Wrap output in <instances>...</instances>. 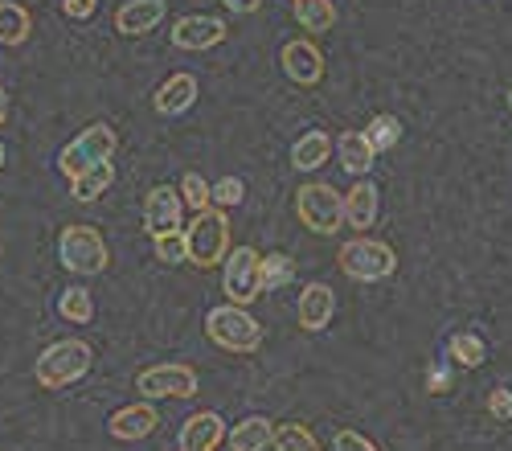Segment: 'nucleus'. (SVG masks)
Instances as JSON below:
<instances>
[{
    "mask_svg": "<svg viewBox=\"0 0 512 451\" xmlns=\"http://www.w3.org/2000/svg\"><path fill=\"white\" fill-rule=\"evenodd\" d=\"M91 365H95V349L78 337H66V341H54L50 349H41V357L33 365V378L41 390H66L78 378H87Z\"/></svg>",
    "mask_w": 512,
    "mask_h": 451,
    "instance_id": "obj_1",
    "label": "nucleus"
},
{
    "mask_svg": "<svg viewBox=\"0 0 512 451\" xmlns=\"http://www.w3.org/2000/svg\"><path fill=\"white\" fill-rule=\"evenodd\" d=\"M185 255L201 271L226 263V255H230V218L222 210H213V205L201 210L185 230Z\"/></svg>",
    "mask_w": 512,
    "mask_h": 451,
    "instance_id": "obj_2",
    "label": "nucleus"
},
{
    "mask_svg": "<svg viewBox=\"0 0 512 451\" xmlns=\"http://www.w3.org/2000/svg\"><path fill=\"white\" fill-rule=\"evenodd\" d=\"M205 333H209V341L218 345V349H226V353H254L263 345V324L254 320L246 308H238V304H222V308H213L209 316H205Z\"/></svg>",
    "mask_w": 512,
    "mask_h": 451,
    "instance_id": "obj_3",
    "label": "nucleus"
},
{
    "mask_svg": "<svg viewBox=\"0 0 512 451\" xmlns=\"http://www.w3.org/2000/svg\"><path fill=\"white\" fill-rule=\"evenodd\" d=\"M336 259H340V271H345L349 279H357V283H381V279H390L398 271L394 246L377 242V238H349L345 246H340Z\"/></svg>",
    "mask_w": 512,
    "mask_h": 451,
    "instance_id": "obj_4",
    "label": "nucleus"
},
{
    "mask_svg": "<svg viewBox=\"0 0 512 451\" xmlns=\"http://www.w3.org/2000/svg\"><path fill=\"white\" fill-rule=\"evenodd\" d=\"M115 148H119V136H115L111 123H91L87 132H78V136L58 152V169H62V177L74 181L78 173L95 169V164H107V160L115 156Z\"/></svg>",
    "mask_w": 512,
    "mask_h": 451,
    "instance_id": "obj_5",
    "label": "nucleus"
},
{
    "mask_svg": "<svg viewBox=\"0 0 512 451\" xmlns=\"http://www.w3.org/2000/svg\"><path fill=\"white\" fill-rule=\"evenodd\" d=\"M58 259H62L66 271L87 275V279L91 275H103L107 263H111L107 242H103V234L95 226H66L58 234Z\"/></svg>",
    "mask_w": 512,
    "mask_h": 451,
    "instance_id": "obj_6",
    "label": "nucleus"
},
{
    "mask_svg": "<svg viewBox=\"0 0 512 451\" xmlns=\"http://www.w3.org/2000/svg\"><path fill=\"white\" fill-rule=\"evenodd\" d=\"M295 214L312 234H336L345 226V193H336L332 185L316 181V185H300L295 189Z\"/></svg>",
    "mask_w": 512,
    "mask_h": 451,
    "instance_id": "obj_7",
    "label": "nucleus"
},
{
    "mask_svg": "<svg viewBox=\"0 0 512 451\" xmlns=\"http://www.w3.org/2000/svg\"><path fill=\"white\" fill-rule=\"evenodd\" d=\"M222 287L230 304L250 308L263 296V255L254 246H238V251L226 255V271H222Z\"/></svg>",
    "mask_w": 512,
    "mask_h": 451,
    "instance_id": "obj_8",
    "label": "nucleus"
},
{
    "mask_svg": "<svg viewBox=\"0 0 512 451\" xmlns=\"http://www.w3.org/2000/svg\"><path fill=\"white\" fill-rule=\"evenodd\" d=\"M136 390L140 398L156 402V398H193L197 394V369L193 365H148L136 374Z\"/></svg>",
    "mask_w": 512,
    "mask_h": 451,
    "instance_id": "obj_9",
    "label": "nucleus"
},
{
    "mask_svg": "<svg viewBox=\"0 0 512 451\" xmlns=\"http://www.w3.org/2000/svg\"><path fill=\"white\" fill-rule=\"evenodd\" d=\"M279 62H283V74L295 82V87H320V78H324V54H320L316 41H308V37L287 41Z\"/></svg>",
    "mask_w": 512,
    "mask_h": 451,
    "instance_id": "obj_10",
    "label": "nucleus"
},
{
    "mask_svg": "<svg viewBox=\"0 0 512 451\" xmlns=\"http://www.w3.org/2000/svg\"><path fill=\"white\" fill-rule=\"evenodd\" d=\"M181 210L185 201L173 185H156L148 197H144V230L156 238V234H168V230H181Z\"/></svg>",
    "mask_w": 512,
    "mask_h": 451,
    "instance_id": "obj_11",
    "label": "nucleus"
},
{
    "mask_svg": "<svg viewBox=\"0 0 512 451\" xmlns=\"http://www.w3.org/2000/svg\"><path fill=\"white\" fill-rule=\"evenodd\" d=\"M226 21H218V17H181L177 25H173V46L177 50H213V46H222L226 41Z\"/></svg>",
    "mask_w": 512,
    "mask_h": 451,
    "instance_id": "obj_12",
    "label": "nucleus"
},
{
    "mask_svg": "<svg viewBox=\"0 0 512 451\" xmlns=\"http://www.w3.org/2000/svg\"><path fill=\"white\" fill-rule=\"evenodd\" d=\"M156 427H160V415H156V406H152V402L119 406L115 415L107 419V431H111V439H119V443H136V439H148Z\"/></svg>",
    "mask_w": 512,
    "mask_h": 451,
    "instance_id": "obj_13",
    "label": "nucleus"
},
{
    "mask_svg": "<svg viewBox=\"0 0 512 451\" xmlns=\"http://www.w3.org/2000/svg\"><path fill=\"white\" fill-rule=\"evenodd\" d=\"M295 316H300V328L308 333H324L336 316V296L328 283H308L300 292V304H295Z\"/></svg>",
    "mask_w": 512,
    "mask_h": 451,
    "instance_id": "obj_14",
    "label": "nucleus"
},
{
    "mask_svg": "<svg viewBox=\"0 0 512 451\" xmlns=\"http://www.w3.org/2000/svg\"><path fill=\"white\" fill-rule=\"evenodd\" d=\"M222 439H226V419L218 410H197L181 427V451H218Z\"/></svg>",
    "mask_w": 512,
    "mask_h": 451,
    "instance_id": "obj_15",
    "label": "nucleus"
},
{
    "mask_svg": "<svg viewBox=\"0 0 512 451\" xmlns=\"http://www.w3.org/2000/svg\"><path fill=\"white\" fill-rule=\"evenodd\" d=\"M164 13H168L164 0H127V5L115 13V29L123 37H140V33H152L164 21Z\"/></svg>",
    "mask_w": 512,
    "mask_h": 451,
    "instance_id": "obj_16",
    "label": "nucleus"
},
{
    "mask_svg": "<svg viewBox=\"0 0 512 451\" xmlns=\"http://www.w3.org/2000/svg\"><path fill=\"white\" fill-rule=\"evenodd\" d=\"M197 103V78L193 74H173L164 82V87L152 95V107L160 111V115H185L189 107Z\"/></svg>",
    "mask_w": 512,
    "mask_h": 451,
    "instance_id": "obj_17",
    "label": "nucleus"
},
{
    "mask_svg": "<svg viewBox=\"0 0 512 451\" xmlns=\"http://www.w3.org/2000/svg\"><path fill=\"white\" fill-rule=\"evenodd\" d=\"M377 214H381V189H377L373 181L353 185L349 197H345V222H349L353 230H369V226L377 222Z\"/></svg>",
    "mask_w": 512,
    "mask_h": 451,
    "instance_id": "obj_18",
    "label": "nucleus"
},
{
    "mask_svg": "<svg viewBox=\"0 0 512 451\" xmlns=\"http://www.w3.org/2000/svg\"><path fill=\"white\" fill-rule=\"evenodd\" d=\"M275 443V423L267 415H250L230 431V447L234 451H267Z\"/></svg>",
    "mask_w": 512,
    "mask_h": 451,
    "instance_id": "obj_19",
    "label": "nucleus"
},
{
    "mask_svg": "<svg viewBox=\"0 0 512 451\" xmlns=\"http://www.w3.org/2000/svg\"><path fill=\"white\" fill-rule=\"evenodd\" d=\"M33 33V17L17 0H0V46H25Z\"/></svg>",
    "mask_w": 512,
    "mask_h": 451,
    "instance_id": "obj_20",
    "label": "nucleus"
},
{
    "mask_svg": "<svg viewBox=\"0 0 512 451\" xmlns=\"http://www.w3.org/2000/svg\"><path fill=\"white\" fill-rule=\"evenodd\" d=\"M336 152H340V164H345V173H353V177H365L369 169H373V148H369V140H365V132H345L336 140Z\"/></svg>",
    "mask_w": 512,
    "mask_h": 451,
    "instance_id": "obj_21",
    "label": "nucleus"
},
{
    "mask_svg": "<svg viewBox=\"0 0 512 451\" xmlns=\"http://www.w3.org/2000/svg\"><path fill=\"white\" fill-rule=\"evenodd\" d=\"M328 156H332V140H328L320 128L308 132V136H300V140H295V148H291V164H295L300 173H316Z\"/></svg>",
    "mask_w": 512,
    "mask_h": 451,
    "instance_id": "obj_22",
    "label": "nucleus"
},
{
    "mask_svg": "<svg viewBox=\"0 0 512 451\" xmlns=\"http://www.w3.org/2000/svg\"><path fill=\"white\" fill-rule=\"evenodd\" d=\"M111 181H115V164H111V160H107V164H95V169L78 173V177L70 181V197H74V201H99V197L111 189Z\"/></svg>",
    "mask_w": 512,
    "mask_h": 451,
    "instance_id": "obj_23",
    "label": "nucleus"
},
{
    "mask_svg": "<svg viewBox=\"0 0 512 451\" xmlns=\"http://www.w3.org/2000/svg\"><path fill=\"white\" fill-rule=\"evenodd\" d=\"M291 9H295V21H300L304 29H312V33H328L336 25L332 0H291Z\"/></svg>",
    "mask_w": 512,
    "mask_h": 451,
    "instance_id": "obj_24",
    "label": "nucleus"
},
{
    "mask_svg": "<svg viewBox=\"0 0 512 451\" xmlns=\"http://www.w3.org/2000/svg\"><path fill=\"white\" fill-rule=\"evenodd\" d=\"M58 312H62V320H70V324H87V320L95 316V300H91L87 287H66V292L58 296Z\"/></svg>",
    "mask_w": 512,
    "mask_h": 451,
    "instance_id": "obj_25",
    "label": "nucleus"
},
{
    "mask_svg": "<svg viewBox=\"0 0 512 451\" xmlns=\"http://www.w3.org/2000/svg\"><path fill=\"white\" fill-rule=\"evenodd\" d=\"M447 353H451L463 369H480V365L488 361V349H484V341H480L476 333H455V337L447 341Z\"/></svg>",
    "mask_w": 512,
    "mask_h": 451,
    "instance_id": "obj_26",
    "label": "nucleus"
},
{
    "mask_svg": "<svg viewBox=\"0 0 512 451\" xmlns=\"http://www.w3.org/2000/svg\"><path fill=\"white\" fill-rule=\"evenodd\" d=\"M365 140H369L373 152H390L402 140V123L394 115H373L369 128H365Z\"/></svg>",
    "mask_w": 512,
    "mask_h": 451,
    "instance_id": "obj_27",
    "label": "nucleus"
},
{
    "mask_svg": "<svg viewBox=\"0 0 512 451\" xmlns=\"http://www.w3.org/2000/svg\"><path fill=\"white\" fill-rule=\"evenodd\" d=\"M275 451H320V439L304 423H279L275 427Z\"/></svg>",
    "mask_w": 512,
    "mask_h": 451,
    "instance_id": "obj_28",
    "label": "nucleus"
},
{
    "mask_svg": "<svg viewBox=\"0 0 512 451\" xmlns=\"http://www.w3.org/2000/svg\"><path fill=\"white\" fill-rule=\"evenodd\" d=\"M295 279V263L287 255H263V292H279Z\"/></svg>",
    "mask_w": 512,
    "mask_h": 451,
    "instance_id": "obj_29",
    "label": "nucleus"
},
{
    "mask_svg": "<svg viewBox=\"0 0 512 451\" xmlns=\"http://www.w3.org/2000/svg\"><path fill=\"white\" fill-rule=\"evenodd\" d=\"M177 193H181V201L189 205V210H197V214H201V210H209V205H213V201H209V181H205L201 173H185Z\"/></svg>",
    "mask_w": 512,
    "mask_h": 451,
    "instance_id": "obj_30",
    "label": "nucleus"
},
{
    "mask_svg": "<svg viewBox=\"0 0 512 451\" xmlns=\"http://www.w3.org/2000/svg\"><path fill=\"white\" fill-rule=\"evenodd\" d=\"M242 197H246L242 177H222L218 185H209V201H213V210H230V205H242Z\"/></svg>",
    "mask_w": 512,
    "mask_h": 451,
    "instance_id": "obj_31",
    "label": "nucleus"
},
{
    "mask_svg": "<svg viewBox=\"0 0 512 451\" xmlns=\"http://www.w3.org/2000/svg\"><path fill=\"white\" fill-rule=\"evenodd\" d=\"M152 246H156V259H160V263H185V259H189V255H185V230L156 234Z\"/></svg>",
    "mask_w": 512,
    "mask_h": 451,
    "instance_id": "obj_32",
    "label": "nucleus"
},
{
    "mask_svg": "<svg viewBox=\"0 0 512 451\" xmlns=\"http://www.w3.org/2000/svg\"><path fill=\"white\" fill-rule=\"evenodd\" d=\"M332 451H381V447H377L373 439H365L361 431H336Z\"/></svg>",
    "mask_w": 512,
    "mask_h": 451,
    "instance_id": "obj_33",
    "label": "nucleus"
},
{
    "mask_svg": "<svg viewBox=\"0 0 512 451\" xmlns=\"http://www.w3.org/2000/svg\"><path fill=\"white\" fill-rule=\"evenodd\" d=\"M488 415L500 419V423H512V390L508 386H500V390L488 394Z\"/></svg>",
    "mask_w": 512,
    "mask_h": 451,
    "instance_id": "obj_34",
    "label": "nucleus"
},
{
    "mask_svg": "<svg viewBox=\"0 0 512 451\" xmlns=\"http://www.w3.org/2000/svg\"><path fill=\"white\" fill-rule=\"evenodd\" d=\"M95 9H99V0H62V13L74 17V21L95 17Z\"/></svg>",
    "mask_w": 512,
    "mask_h": 451,
    "instance_id": "obj_35",
    "label": "nucleus"
},
{
    "mask_svg": "<svg viewBox=\"0 0 512 451\" xmlns=\"http://www.w3.org/2000/svg\"><path fill=\"white\" fill-rule=\"evenodd\" d=\"M426 386H431V394H443V390L451 386L447 365H431V374H426Z\"/></svg>",
    "mask_w": 512,
    "mask_h": 451,
    "instance_id": "obj_36",
    "label": "nucleus"
},
{
    "mask_svg": "<svg viewBox=\"0 0 512 451\" xmlns=\"http://www.w3.org/2000/svg\"><path fill=\"white\" fill-rule=\"evenodd\" d=\"M222 5H226L230 13H242V17H250V13H259V9H263V0H222Z\"/></svg>",
    "mask_w": 512,
    "mask_h": 451,
    "instance_id": "obj_37",
    "label": "nucleus"
},
{
    "mask_svg": "<svg viewBox=\"0 0 512 451\" xmlns=\"http://www.w3.org/2000/svg\"><path fill=\"white\" fill-rule=\"evenodd\" d=\"M5 119H9V91L0 87V123H5Z\"/></svg>",
    "mask_w": 512,
    "mask_h": 451,
    "instance_id": "obj_38",
    "label": "nucleus"
},
{
    "mask_svg": "<svg viewBox=\"0 0 512 451\" xmlns=\"http://www.w3.org/2000/svg\"><path fill=\"white\" fill-rule=\"evenodd\" d=\"M5 156H9V152H5V144H0V169H5Z\"/></svg>",
    "mask_w": 512,
    "mask_h": 451,
    "instance_id": "obj_39",
    "label": "nucleus"
},
{
    "mask_svg": "<svg viewBox=\"0 0 512 451\" xmlns=\"http://www.w3.org/2000/svg\"><path fill=\"white\" fill-rule=\"evenodd\" d=\"M508 111H512V87H508Z\"/></svg>",
    "mask_w": 512,
    "mask_h": 451,
    "instance_id": "obj_40",
    "label": "nucleus"
}]
</instances>
